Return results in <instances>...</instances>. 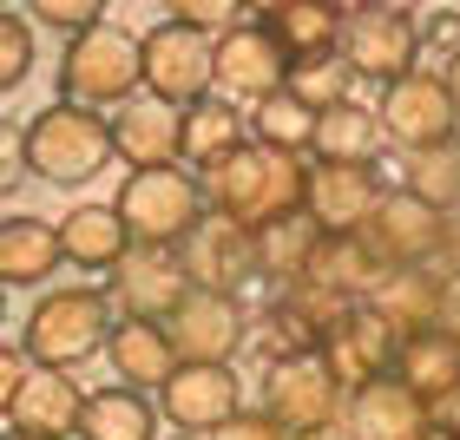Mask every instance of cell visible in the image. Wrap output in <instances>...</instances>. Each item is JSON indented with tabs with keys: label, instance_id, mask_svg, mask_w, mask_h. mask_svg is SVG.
I'll return each instance as SVG.
<instances>
[{
	"label": "cell",
	"instance_id": "obj_1",
	"mask_svg": "<svg viewBox=\"0 0 460 440\" xmlns=\"http://www.w3.org/2000/svg\"><path fill=\"white\" fill-rule=\"evenodd\" d=\"M303 178H309L303 158L243 145V152H230L224 164H211L198 184H204V211L211 217H230L243 230H270L283 217H303Z\"/></svg>",
	"mask_w": 460,
	"mask_h": 440
},
{
	"label": "cell",
	"instance_id": "obj_2",
	"mask_svg": "<svg viewBox=\"0 0 460 440\" xmlns=\"http://www.w3.org/2000/svg\"><path fill=\"white\" fill-rule=\"evenodd\" d=\"M59 92H66V106H86V112H119L132 106L145 92V47L132 27H119V20H99L93 33H79L66 59H59Z\"/></svg>",
	"mask_w": 460,
	"mask_h": 440
},
{
	"label": "cell",
	"instance_id": "obj_3",
	"mask_svg": "<svg viewBox=\"0 0 460 440\" xmlns=\"http://www.w3.org/2000/svg\"><path fill=\"white\" fill-rule=\"evenodd\" d=\"M112 296L106 289H86V283H73V289H53V296H40L33 303V316H27V362L33 368H59V374H73L79 362H93V355H106V335H112Z\"/></svg>",
	"mask_w": 460,
	"mask_h": 440
},
{
	"label": "cell",
	"instance_id": "obj_4",
	"mask_svg": "<svg viewBox=\"0 0 460 440\" xmlns=\"http://www.w3.org/2000/svg\"><path fill=\"white\" fill-rule=\"evenodd\" d=\"M112 211L125 224V237L138 250H178L191 230L204 224V184L184 164H164V172H125Z\"/></svg>",
	"mask_w": 460,
	"mask_h": 440
},
{
	"label": "cell",
	"instance_id": "obj_5",
	"mask_svg": "<svg viewBox=\"0 0 460 440\" xmlns=\"http://www.w3.org/2000/svg\"><path fill=\"white\" fill-rule=\"evenodd\" d=\"M112 164V119L86 106H40L27 119V172L47 184H86Z\"/></svg>",
	"mask_w": 460,
	"mask_h": 440
},
{
	"label": "cell",
	"instance_id": "obj_6",
	"mask_svg": "<svg viewBox=\"0 0 460 440\" xmlns=\"http://www.w3.org/2000/svg\"><path fill=\"white\" fill-rule=\"evenodd\" d=\"M145 47V92L158 99V106H198V99H211V59H217V40L184 27V20H158L152 33H138Z\"/></svg>",
	"mask_w": 460,
	"mask_h": 440
},
{
	"label": "cell",
	"instance_id": "obj_7",
	"mask_svg": "<svg viewBox=\"0 0 460 440\" xmlns=\"http://www.w3.org/2000/svg\"><path fill=\"white\" fill-rule=\"evenodd\" d=\"M342 408H349V388L323 368V355H277V362H270L263 414H270L289 440H296V434H316V427H336Z\"/></svg>",
	"mask_w": 460,
	"mask_h": 440
},
{
	"label": "cell",
	"instance_id": "obj_8",
	"mask_svg": "<svg viewBox=\"0 0 460 440\" xmlns=\"http://www.w3.org/2000/svg\"><path fill=\"white\" fill-rule=\"evenodd\" d=\"M375 125H382V138L402 145V152H428V145L460 138V106L447 99L441 73L414 66V73L394 79V86H382V99H375Z\"/></svg>",
	"mask_w": 460,
	"mask_h": 440
},
{
	"label": "cell",
	"instance_id": "obj_9",
	"mask_svg": "<svg viewBox=\"0 0 460 440\" xmlns=\"http://www.w3.org/2000/svg\"><path fill=\"white\" fill-rule=\"evenodd\" d=\"M342 66L355 79H382L394 86L402 73H414V53H421V20L408 7H349L342 13Z\"/></svg>",
	"mask_w": 460,
	"mask_h": 440
},
{
	"label": "cell",
	"instance_id": "obj_10",
	"mask_svg": "<svg viewBox=\"0 0 460 440\" xmlns=\"http://www.w3.org/2000/svg\"><path fill=\"white\" fill-rule=\"evenodd\" d=\"M355 237L375 250L382 269H434L441 263V243H447V217L428 211V204L408 198V191H388Z\"/></svg>",
	"mask_w": 460,
	"mask_h": 440
},
{
	"label": "cell",
	"instance_id": "obj_11",
	"mask_svg": "<svg viewBox=\"0 0 460 440\" xmlns=\"http://www.w3.org/2000/svg\"><path fill=\"white\" fill-rule=\"evenodd\" d=\"M164 335H172V355H178V362L230 368V355L250 342V309H243V296H211V289H191V296L172 309Z\"/></svg>",
	"mask_w": 460,
	"mask_h": 440
},
{
	"label": "cell",
	"instance_id": "obj_12",
	"mask_svg": "<svg viewBox=\"0 0 460 440\" xmlns=\"http://www.w3.org/2000/svg\"><path fill=\"white\" fill-rule=\"evenodd\" d=\"M230 414H243V382H237V368L178 362L172 382L158 388V421H172L184 440H211Z\"/></svg>",
	"mask_w": 460,
	"mask_h": 440
},
{
	"label": "cell",
	"instance_id": "obj_13",
	"mask_svg": "<svg viewBox=\"0 0 460 440\" xmlns=\"http://www.w3.org/2000/svg\"><path fill=\"white\" fill-rule=\"evenodd\" d=\"M388 198V184L375 164H309V178H303V217L323 230V237H355L368 217H375V204Z\"/></svg>",
	"mask_w": 460,
	"mask_h": 440
},
{
	"label": "cell",
	"instance_id": "obj_14",
	"mask_svg": "<svg viewBox=\"0 0 460 440\" xmlns=\"http://www.w3.org/2000/svg\"><path fill=\"white\" fill-rule=\"evenodd\" d=\"M283 79H289V53L257 27V20H237L230 33H217V59H211V92L217 99L257 106V99L283 92Z\"/></svg>",
	"mask_w": 460,
	"mask_h": 440
},
{
	"label": "cell",
	"instance_id": "obj_15",
	"mask_svg": "<svg viewBox=\"0 0 460 440\" xmlns=\"http://www.w3.org/2000/svg\"><path fill=\"white\" fill-rule=\"evenodd\" d=\"M178 263H184V283H191V289L237 296L243 283H257V230L204 211V224L178 243Z\"/></svg>",
	"mask_w": 460,
	"mask_h": 440
},
{
	"label": "cell",
	"instance_id": "obj_16",
	"mask_svg": "<svg viewBox=\"0 0 460 440\" xmlns=\"http://www.w3.org/2000/svg\"><path fill=\"white\" fill-rule=\"evenodd\" d=\"M323 368L336 374V382L355 394V388H368V382H388L394 374V355H402V335H394L375 309L362 303V309H349V316L323 335Z\"/></svg>",
	"mask_w": 460,
	"mask_h": 440
},
{
	"label": "cell",
	"instance_id": "obj_17",
	"mask_svg": "<svg viewBox=\"0 0 460 440\" xmlns=\"http://www.w3.org/2000/svg\"><path fill=\"white\" fill-rule=\"evenodd\" d=\"M112 303L125 322H172V309L191 296V283H184V263L178 250H125V263L112 269Z\"/></svg>",
	"mask_w": 460,
	"mask_h": 440
},
{
	"label": "cell",
	"instance_id": "obj_18",
	"mask_svg": "<svg viewBox=\"0 0 460 440\" xmlns=\"http://www.w3.org/2000/svg\"><path fill=\"white\" fill-rule=\"evenodd\" d=\"M79 408H86V394H79L73 374L33 368L27 388H20L13 408H7V434H27V440H73V434H79Z\"/></svg>",
	"mask_w": 460,
	"mask_h": 440
},
{
	"label": "cell",
	"instance_id": "obj_19",
	"mask_svg": "<svg viewBox=\"0 0 460 440\" xmlns=\"http://www.w3.org/2000/svg\"><path fill=\"white\" fill-rule=\"evenodd\" d=\"M342 427L355 440H428L434 421H428V401L421 394H408L402 382H368V388H355L349 394V408H342Z\"/></svg>",
	"mask_w": 460,
	"mask_h": 440
},
{
	"label": "cell",
	"instance_id": "obj_20",
	"mask_svg": "<svg viewBox=\"0 0 460 440\" xmlns=\"http://www.w3.org/2000/svg\"><path fill=\"white\" fill-rule=\"evenodd\" d=\"M112 158L132 172H164L178 164V112L158 106L152 92H138L132 106L112 112Z\"/></svg>",
	"mask_w": 460,
	"mask_h": 440
},
{
	"label": "cell",
	"instance_id": "obj_21",
	"mask_svg": "<svg viewBox=\"0 0 460 440\" xmlns=\"http://www.w3.org/2000/svg\"><path fill=\"white\" fill-rule=\"evenodd\" d=\"M441 303H447V277H441V269H388L382 289L368 296V309L402 335V342H408V335L441 329Z\"/></svg>",
	"mask_w": 460,
	"mask_h": 440
},
{
	"label": "cell",
	"instance_id": "obj_22",
	"mask_svg": "<svg viewBox=\"0 0 460 440\" xmlns=\"http://www.w3.org/2000/svg\"><path fill=\"white\" fill-rule=\"evenodd\" d=\"M342 13L349 7H329V0H277V7H257V27L296 66V59H323L342 47Z\"/></svg>",
	"mask_w": 460,
	"mask_h": 440
},
{
	"label": "cell",
	"instance_id": "obj_23",
	"mask_svg": "<svg viewBox=\"0 0 460 440\" xmlns=\"http://www.w3.org/2000/svg\"><path fill=\"white\" fill-rule=\"evenodd\" d=\"M243 145H250V125H243V112L230 106V99H217V92L178 112V164H191L198 178L211 172V164H224L230 152H243Z\"/></svg>",
	"mask_w": 460,
	"mask_h": 440
},
{
	"label": "cell",
	"instance_id": "obj_24",
	"mask_svg": "<svg viewBox=\"0 0 460 440\" xmlns=\"http://www.w3.org/2000/svg\"><path fill=\"white\" fill-rule=\"evenodd\" d=\"M106 362H112V374H119V388H164L172 382V368H178V355H172V335H164V322H112V335H106Z\"/></svg>",
	"mask_w": 460,
	"mask_h": 440
},
{
	"label": "cell",
	"instance_id": "obj_25",
	"mask_svg": "<svg viewBox=\"0 0 460 440\" xmlns=\"http://www.w3.org/2000/svg\"><path fill=\"white\" fill-rule=\"evenodd\" d=\"M53 230H59V263H73V269H106L112 277L125 263V250H132L112 204H73Z\"/></svg>",
	"mask_w": 460,
	"mask_h": 440
},
{
	"label": "cell",
	"instance_id": "obj_26",
	"mask_svg": "<svg viewBox=\"0 0 460 440\" xmlns=\"http://www.w3.org/2000/svg\"><path fill=\"white\" fill-rule=\"evenodd\" d=\"M59 269V230L47 217L20 211L0 224V289H40Z\"/></svg>",
	"mask_w": 460,
	"mask_h": 440
},
{
	"label": "cell",
	"instance_id": "obj_27",
	"mask_svg": "<svg viewBox=\"0 0 460 440\" xmlns=\"http://www.w3.org/2000/svg\"><path fill=\"white\" fill-rule=\"evenodd\" d=\"M394 382H402L408 394H421V401H447V394H460V342L441 329L428 335H408L402 355H394Z\"/></svg>",
	"mask_w": 460,
	"mask_h": 440
},
{
	"label": "cell",
	"instance_id": "obj_28",
	"mask_svg": "<svg viewBox=\"0 0 460 440\" xmlns=\"http://www.w3.org/2000/svg\"><path fill=\"white\" fill-rule=\"evenodd\" d=\"M382 277L388 269L375 263V250L362 237H323L303 283H316V289H329V296H342V303H368L375 289H382Z\"/></svg>",
	"mask_w": 460,
	"mask_h": 440
},
{
	"label": "cell",
	"instance_id": "obj_29",
	"mask_svg": "<svg viewBox=\"0 0 460 440\" xmlns=\"http://www.w3.org/2000/svg\"><path fill=\"white\" fill-rule=\"evenodd\" d=\"M73 440H158V408L138 388H99L79 408V434Z\"/></svg>",
	"mask_w": 460,
	"mask_h": 440
},
{
	"label": "cell",
	"instance_id": "obj_30",
	"mask_svg": "<svg viewBox=\"0 0 460 440\" xmlns=\"http://www.w3.org/2000/svg\"><path fill=\"white\" fill-rule=\"evenodd\" d=\"M243 125H250V145H263V152H283V158H303L309 145H316V112H309L289 86L270 92V99H257V106L243 112Z\"/></svg>",
	"mask_w": 460,
	"mask_h": 440
},
{
	"label": "cell",
	"instance_id": "obj_31",
	"mask_svg": "<svg viewBox=\"0 0 460 440\" xmlns=\"http://www.w3.org/2000/svg\"><path fill=\"white\" fill-rule=\"evenodd\" d=\"M323 164H375L382 152V125H375V106H329L316 112V145H309Z\"/></svg>",
	"mask_w": 460,
	"mask_h": 440
},
{
	"label": "cell",
	"instance_id": "obj_32",
	"mask_svg": "<svg viewBox=\"0 0 460 440\" xmlns=\"http://www.w3.org/2000/svg\"><path fill=\"white\" fill-rule=\"evenodd\" d=\"M316 243H323V230L309 224V217H283V224L257 230V277H270L277 289L303 283V277H309V257H316Z\"/></svg>",
	"mask_w": 460,
	"mask_h": 440
},
{
	"label": "cell",
	"instance_id": "obj_33",
	"mask_svg": "<svg viewBox=\"0 0 460 440\" xmlns=\"http://www.w3.org/2000/svg\"><path fill=\"white\" fill-rule=\"evenodd\" d=\"M402 191L421 198L428 211L454 217V211H460V138L428 145V152H408V164H402Z\"/></svg>",
	"mask_w": 460,
	"mask_h": 440
},
{
	"label": "cell",
	"instance_id": "obj_34",
	"mask_svg": "<svg viewBox=\"0 0 460 440\" xmlns=\"http://www.w3.org/2000/svg\"><path fill=\"white\" fill-rule=\"evenodd\" d=\"M283 86L296 92L309 112H329V106H349V86H355V73L342 66V53H323V59H296Z\"/></svg>",
	"mask_w": 460,
	"mask_h": 440
},
{
	"label": "cell",
	"instance_id": "obj_35",
	"mask_svg": "<svg viewBox=\"0 0 460 440\" xmlns=\"http://www.w3.org/2000/svg\"><path fill=\"white\" fill-rule=\"evenodd\" d=\"M27 73H33V27L0 7V92L27 86Z\"/></svg>",
	"mask_w": 460,
	"mask_h": 440
},
{
	"label": "cell",
	"instance_id": "obj_36",
	"mask_svg": "<svg viewBox=\"0 0 460 440\" xmlns=\"http://www.w3.org/2000/svg\"><path fill=\"white\" fill-rule=\"evenodd\" d=\"M27 13H40L47 27H59V33H93L99 20H106V0H40V7H27Z\"/></svg>",
	"mask_w": 460,
	"mask_h": 440
},
{
	"label": "cell",
	"instance_id": "obj_37",
	"mask_svg": "<svg viewBox=\"0 0 460 440\" xmlns=\"http://www.w3.org/2000/svg\"><path fill=\"white\" fill-rule=\"evenodd\" d=\"M27 178H33V172H27V125L0 119V198H13Z\"/></svg>",
	"mask_w": 460,
	"mask_h": 440
},
{
	"label": "cell",
	"instance_id": "obj_38",
	"mask_svg": "<svg viewBox=\"0 0 460 440\" xmlns=\"http://www.w3.org/2000/svg\"><path fill=\"white\" fill-rule=\"evenodd\" d=\"M230 13H237V7H224V0H178V7H172V20H184V27H198V33H211V40L237 27Z\"/></svg>",
	"mask_w": 460,
	"mask_h": 440
},
{
	"label": "cell",
	"instance_id": "obj_39",
	"mask_svg": "<svg viewBox=\"0 0 460 440\" xmlns=\"http://www.w3.org/2000/svg\"><path fill=\"white\" fill-rule=\"evenodd\" d=\"M211 440H289V434H283L277 421H270L263 408H243V414H230V421H224Z\"/></svg>",
	"mask_w": 460,
	"mask_h": 440
},
{
	"label": "cell",
	"instance_id": "obj_40",
	"mask_svg": "<svg viewBox=\"0 0 460 440\" xmlns=\"http://www.w3.org/2000/svg\"><path fill=\"white\" fill-rule=\"evenodd\" d=\"M27 374H33V362H27V348H7V342H0V414L13 408V394L27 388Z\"/></svg>",
	"mask_w": 460,
	"mask_h": 440
},
{
	"label": "cell",
	"instance_id": "obj_41",
	"mask_svg": "<svg viewBox=\"0 0 460 440\" xmlns=\"http://www.w3.org/2000/svg\"><path fill=\"white\" fill-rule=\"evenodd\" d=\"M441 335L460 342V277H447V303H441Z\"/></svg>",
	"mask_w": 460,
	"mask_h": 440
},
{
	"label": "cell",
	"instance_id": "obj_42",
	"mask_svg": "<svg viewBox=\"0 0 460 440\" xmlns=\"http://www.w3.org/2000/svg\"><path fill=\"white\" fill-rule=\"evenodd\" d=\"M441 86H447V99H454V106H460V47L447 53V66H441Z\"/></svg>",
	"mask_w": 460,
	"mask_h": 440
},
{
	"label": "cell",
	"instance_id": "obj_43",
	"mask_svg": "<svg viewBox=\"0 0 460 440\" xmlns=\"http://www.w3.org/2000/svg\"><path fill=\"white\" fill-rule=\"evenodd\" d=\"M296 440H355V434H349V427L336 421V427H316V434H296Z\"/></svg>",
	"mask_w": 460,
	"mask_h": 440
},
{
	"label": "cell",
	"instance_id": "obj_44",
	"mask_svg": "<svg viewBox=\"0 0 460 440\" xmlns=\"http://www.w3.org/2000/svg\"><path fill=\"white\" fill-rule=\"evenodd\" d=\"M0 316H7V289H0Z\"/></svg>",
	"mask_w": 460,
	"mask_h": 440
},
{
	"label": "cell",
	"instance_id": "obj_45",
	"mask_svg": "<svg viewBox=\"0 0 460 440\" xmlns=\"http://www.w3.org/2000/svg\"><path fill=\"white\" fill-rule=\"evenodd\" d=\"M428 440H447V434H428Z\"/></svg>",
	"mask_w": 460,
	"mask_h": 440
},
{
	"label": "cell",
	"instance_id": "obj_46",
	"mask_svg": "<svg viewBox=\"0 0 460 440\" xmlns=\"http://www.w3.org/2000/svg\"><path fill=\"white\" fill-rule=\"evenodd\" d=\"M7 440H27V434H7Z\"/></svg>",
	"mask_w": 460,
	"mask_h": 440
},
{
	"label": "cell",
	"instance_id": "obj_47",
	"mask_svg": "<svg viewBox=\"0 0 460 440\" xmlns=\"http://www.w3.org/2000/svg\"><path fill=\"white\" fill-rule=\"evenodd\" d=\"M0 440H7V434H0Z\"/></svg>",
	"mask_w": 460,
	"mask_h": 440
},
{
	"label": "cell",
	"instance_id": "obj_48",
	"mask_svg": "<svg viewBox=\"0 0 460 440\" xmlns=\"http://www.w3.org/2000/svg\"><path fill=\"white\" fill-rule=\"evenodd\" d=\"M178 440H184V434H178Z\"/></svg>",
	"mask_w": 460,
	"mask_h": 440
}]
</instances>
